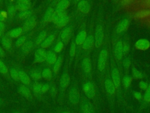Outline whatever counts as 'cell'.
I'll list each match as a JSON object with an SVG mask.
<instances>
[{
	"mask_svg": "<svg viewBox=\"0 0 150 113\" xmlns=\"http://www.w3.org/2000/svg\"><path fill=\"white\" fill-rule=\"evenodd\" d=\"M69 18L65 11L55 10L53 22L59 27L65 26L69 22Z\"/></svg>",
	"mask_w": 150,
	"mask_h": 113,
	"instance_id": "cell-1",
	"label": "cell"
},
{
	"mask_svg": "<svg viewBox=\"0 0 150 113\" xmlns=\"http://www.w3.org/2000/svg\"><path fill=\"white\" fill-rule=\"evenodd\" d=\"M94 39L95 46L96 48H99L101 45L104 39L103 28L102 26L100 24H97L96 26Z\"/></svg>",
	"mask_w": 150,
	"mask_h": 113,
	"instance_id": "cell-2",
	"label": "cell"
},
{
	"mask_svg": "<svg viewBox=\"0 0 150 113\" xmlns=\"http://www.w3.org/2000/svg\"><path fill=\"white\" fill-rule=\"evenodd\" d=\"M107 56H108V52L107 49H103L100 51L98 55V61H97V68L99 71H103L105 69Z\"/></svg>",
	"mask_w": 150,
	"mask_h": 113,
	"instance_id": "cell-3",
	"label": "cell"
},
{
	"mask_svg": "<svg viewBox=\"0 0 150 113\" xmlns=\"http://www.w3.org/2000/svg\"><path fill=\"white\" fill-rule=\"evenodd\" d=\"M83 89L85 95L87 96V98L90 99H93L96 94L95 88L93 84L90 81L86 82L83 86Z\"/></svg>",
	"mask_w": 150,
	"mask_h": 113,
	"instance_id": "cell-4",
	"label": "cell"
},
{
	"mask_svg": "<svg viewBox=\"0 0 150 113\" xmlns=\"http://www.w3.org/2000/svg\"><path fill=\"white\" fill-rule=\"evenodd\" d=\"M72 32L73 27L71 26H68L63 29L60 35L61 40L63 44H67L69 42L71 36Z\"/></svg>",
	"mask_w": 150,
	"mask_h": 113,
	"instance_id": "cell-5",
	"label": "cell"
},
{
	"mask_svg": "<svg viewBox=\"0 0 150 113\" xmlns=\"http://www.w3.org/2000/svg\"><path fill=\"white\" fill-rule=\"evenodd\" d=\"M36 24V21L35 17L33 16H30L25 21L23 27L22 28L23 32H26L31 31L35 26Z\"/></svg>",
	"mask_w": 150,
	"mask_h": 113,
	"instance_id": "cell-6",
	"label": "cell"
},
{
	"mask_svg": "<svg viewBox=\"0 0 150 113\" xmlns=\"http://www.w3.org/2000/svg\"><path fill=\"white\" fill-rule=\"evenodd\" d=\"M69 99L70 102L73 105H76L79 102L80 95L78 91L75 88H71L69 91Z\"/></svg>",
	"mask_w": 150,
	"mask_h": 113,
	"instance_id": "cell-7",
	"label": "cell"
},
{
	"mask_svg": "<svg viewBox=\"0 0 150 113\" xmlns=\"http://www.w3.org/2000/svg\"><path fill=\"white\" fill-rule=\"evenodd\" d=\"M47 52L43 48L38 49L35 52V62L40 63L46 60Z\"/></svg>",
	"mask_w": 150,
	"mask_h": 113,
	"instance_id": "cell-8",
	"label": "cell"
},
{
	"mask_svg": "<svg viewBox=\"0 0 150 113\" xmlns=\"http://www.w3.org/2000/svg\"><path fill=\"white\" fill-rule=\"evenodd\" d=\"M31 6V3L28 0H21L16 2L15 5V8L16 9L20 11H23L28 10L30 9Z\"/></svg>",
	"mask_w": 150,
	"mask_h": 113,
	"instance_id": "cell-9",
	"label": "cell"
},
{
	"mask_svg": "<svg viewBox=\"0 0 150 113\" xmlns=\"http://www.w3.org/2000/svg\"><path fill=\"white\" fill-rule=\"evenodd\" d=\"M135 46L138 49L145 51L150 47V42L146 39H140L135 42Z\"/></svg>",
	"mask_w": 150,
	"mask_h": 113,
	"instance_id": "cell-10",
	"label": "cell"
},
{
	"mask_svg": "<svg viewBox=\"0 0 150 113\" xmlns=\"http://www.w3.org/2000/svg\"><path fill=\"white\" fill-rule=\"evenodd\" d=\"M111 78L112 81L114 83L115 88H118L121 84V78L119 71L118 69L114 68L111 71Z\"/></svg>",
	"mask_w": 150,
	"mask_h": 113,
	"instance_id": "cell-11",
	"label": "cell"
},
{
	"mask_svg": "<svg viewBox=\"0 0 150 113\" xmlns=\"http://www.w3.org/2000/svg\"><path fill=\"white\" fill-rule=\"evenodd\" d=\"M129 25V20L127 18L122 19L116 27V32L118 34L125 31Z\"/></svg>",
	"mask_w": 150,
	"mask_h": 113,
	"instance_id": "cell-12",
	"label": "cell"
},
{
	"mask_svg": "<svg viewBox=\"0 0 150 113\" xmlns=\"http://www.w3.org/2000/svg\"><path fill=\"white\" fill-rule=\"evenodd\" d=\"M114 56L117 60H120L124 54L122 51V42L121 41H118L114 46Z\"/></svg>",
	"mask_w": 150,
	"mask_h": 113,
	"instance_id": "cell-13",
	"label": "cell"
},
{
	"mask_svg": "<svg viewBox=\"0 0 150 113\" xmlns=\"http://www.w3.org/2000/svg\"><path fill=\"white\" fill-rule=\"evenodd\" d=\"M81 113H95L93 105L88 101H84L80 105Z\"/></svg>",
	"mask_w": 150,
	"mask_h": 113,
	"instance_id": "cell-14",
	"label": "cell"
},
{
	"mask_svg": "<svg viewBox=\"0 0 150 113\" xmlns=\"http://www.w3.org/2000/svg\"><path fill=\"white\" fill-rule=\"evenodd\" d=\"M105 88L107 92L110 95H113L115 92V87L112 80L107 78L104 82Z\"/></svg>",
	"mask_w": 150,
	"mask_h": 113,
	"instance_id": "cell-15",
	"label": "cell"
},
{
	"mask_svg": "<svg viewBox=\"0 0 150 113\" xmlns=\"http://www.w3.org/2000/svg\"><path fill=\"white\" fill-rule=\"evenodd\" d=\"M94 44V36L92 35L87 36L85 41L82 44V48L85 50L90 49Z\"/></svg>",
	"mask_w": 150,
	"mask_h": 113,
	"instance_id": "cell-16",
	"label": "cell"
},
{
	"mask_svg": "<svg viewBox=\"0 0 150 113\" xmlns=\"http://www.w3.org/2000/svg\"><path fill=\"white\" fill-rule=\"evenodd\" d=\"M79 10L83 14H87L90 10V5L86 1H81L78 4Z\"/></svg>",
	"mask_w": 150,
	"mask_h": 113,
	"instance_id": "cell-17",
	"label": "cell"
},
{
	"mask_svg": "<svg viewBox=\"0 0 150 113\" xmlns=\"http://www.w3.org/2000/svg\"><path fill=\"white\" fill-rule=\"evenodd\" d=\"M150 16V9H142L138 11L134 14V18L136 19H142Z\"/></svg>",
	"mask_w": 150,
	"mask_h": 113,
	"instance_id": "cell-18",
	"label": "cell"
},
{
	"mask_svg": "<svg viewBox=\"0 0 150 113\" xmlns=\"http://www.w3.org/2000/svg\"><path fill=\"white\" fill-rule=\"evenodd\" d=\"M87 37V33L84 30L80 31L76 35L75 39V43L76 45H82Z\"/></svg>",
	"mask_w": 150,
	"mask_h": 113,
	"instance_id": "cell-19",
	"label": "cell"
},
{
	"mask_svg": "<svg viewBox=\"0 0 150 113\" xmlns=\"http://www.w3.org/2000/svg\"><path fill=\"white\" fill-rule=\"evenodd\" d=\"M19 80L23 84L25 85H30L31 84V80L29 75L23 71H19Z\"/></svg>",
	"mask_w": 150,
	"mask_h": 113,
	"instance_id": "cell-20",
	"label": "cell"
},
{
	"mask_svg": "<svg viewBox=\"0 0 150 113\" xmlns=\"http://www.w3.org/2000/svg\"><path fill=\"white\" fill-rule=\"evenodd\" d=\"M70 82V77L67 73H63L60 78V86L62 89L66 88Z\"/></svg>",
	"mask_w": 150,
	"mask_h": 113,
	"instance_id": "cell-21",
	"label": "cell"
},
{
	"mask_svg": "<svg viewBox=\"0 0 150 113\" xmlns=\"http://www.w3.org/2000/svg\"><path fill=\"white\" fill-rule=\"evenodd\" d=\"M55 11L52 8H49L47 11H46L44 17H43V21L46 22H49L53 21L54 15Z\"/></svg>",
	"mask_w": 150,
	"mask_h": 113,
	"instance_id": "cell-22",
	"label": "cell"
},
{
	"mask_svg": "<svg viewBox=\"0 0 150 113\" xmlns=\"http://www.w3.org/2000/svg\"><path fill=\"white\" fill-rule=\"evenodd\" d=\"M55 38V36L53 34L50 35H49L47 37H46L44 41L42 42V44L40 45V47L42 48H47L49 47L53 42V41L54 40Z\"/></svg>",
	"mask_w": 150,
	"mask_h": 113,
	"instance_id": "cell-23",
	"label": "cell"
},
{
	"mask_svg": "<svg viewBox=\"0 0 150 113\" xmlns=\"http://www.w3.org/2000/svg\"><path fill=\"white\" fill-rule=\"evenodd\" d=\"M70 1L68 0H62L58 2L56 6V11H65V10L69 6Z\"/></svg>",
	"mask_w": 150,
	"mask_h": 113,
	"instance_id": "cell-24",
	"label": "cell"
},
{
	"mask_svg": "<svg viewBox=\"0 0 150 113\" xmlns=\"http://www.w3.org/2000/svg\"><path fill=\"white\" fill-rule=\"evenodd\" d=\"M82 66H83V70L87 74L90 72L91 69V64L90 59L88 57L84 58L82 62Z\"/></svg>",
	"mask_w": 150,
	"mask_h": 113,
	"instance_id": "cell-25",
	"label": "cell"
},
{
	"mask_svg": "<svg viewBox=\"0 0 150 113\" xmlns=\"http://www.w3.org/2000/svg\"><path fill=\"white\" fill-rule=\"evenodd\" d=\"M57 59V57L54 52L52 51H49L47 52L46 60L49 64H54L56 61Z\"/></svg>",
	"mask_w": 150,
	"mask_h": 113,
	"instance_id": "cell-26",
	"label": "cell"
},
{
	"mask_svg": "<svg viewBox=\"0 0 150 113\" xmlns=\"http://www.w3.org/2000/svg\"><path fill=\"white\" fill-rule=\"evenodd\" d=\"M19 92L25 98H29L31 95V92L29 88L25 85H22L19 88Z\"/></svg>",
	"mask_w": 150,
	"mask_h": 113,
	"instance_id": "cell-27",
	"label": "cell"
},
{
	"mask_svg": "<svg viewBox=\"0 0 150 113\" xmlns=\"http://www.w3.org/2000/svg\"><path fill=\"white\" fill-rule=\"evenodd\" d=\"M1 42H2V46H4V48L5 49L8 50L11 48L12 40H11V38L9 36L6 35V36H3L1 39Z\"/></svg>",
	"mask_w": 150,
	"mask_h": 113,
	"instance_id": "cell-28",
	"label": "cell"
},
{
	"mask_svg": "<svg viewBox=\"0 0 150 113\" xmlns=\"http://www.w3.org/2000/svg\"><path fill=\"white\" fill-rule=\"evenodd\" d=\"M22 32L23 30L22 28H16L9 31L7 35L10 38H18L21 36Z\"/></svg>",
	"mask_w": 150,
	"mask_h": 113,
	"instance_id": "cell-29",
	"label": "cell"
},
{
	"mask_svg": "<svg viewBox=\"0 0 150 113\" xmlns=\"http://www.w3.org/2000/svg\"><path fill=\"white\" fill-rule=\"evenodd\" d=\"M33 42L31 40L26 41V42L21 46L22 48V51L24 54L28 53L33 48Z\"/></svg>",
	"mask_w": 150,
	"mask_h": 113,
	"instance_id": "cell-30",
	"label": "cell"
},
{
	"mask_svg": "<svg viewBox=\"0 0 150 113\" xmlns=\"http://www.w3.org/2000/svg\"><path fill=\"white\" fill-rule=\"evenodd\" d=\"M46 35H47V33L46 31H41L36 37V39L35 41L36 45H40L42 42L44 41V39L46 38Z\"/></svg>",
	"mask_w": 150,
	"mask_h": 113,
	"instance_id": "cell-31",
	"label": "cell"
},
{
	"mask_svg": "<svg viewBox=\"0 0 150 113\" xmlns=\"http://www.w3.org/2000/svg\"><path fill=\"white\" fill-rule=\"evenodd\" d=\"M29 75L34 80H38L42 77V72L38 69H33L29 72Z\"/></svg>",
	"mask_w": 150,
	"mask_h": 113,
	"instance_id": "cell-32",
	"label": "cell"
},
{
	"mask_svg": "<svg viewBox=\"0 0 150 113\" xmlns=\"http://www.w3.org/2000/svg\"><path fill=\"white\" fill-rule=\"evenodd\" d=\"M62 61H63V58L62 56H59L56 61L55 62V63L54 64V65H53V71H54V72L55 74H57L60 67H61V65H62Z\"/></svg>",
	"mask_w": 150,
	"mask_h": 113,
	"instance_id": "cell-33",
	"label": "cell"
},
{
	"mask_svg": "<svg viewBox=\"0 0 150 113\" xmlns=\"http://www.w3.org/2000/svg\"><path fill=\"white\" fill-rule=\"evenodd\" d=\"M32 11L30 9L23 11H21L20 13L19 14L18 17L20 19H27L28 18L31 16L32 15Z\"/></svg>",
	"mask_w": 150,
	"mask_h": 113,
	"instance_id": "cell-34",
	"label": "cell"
},
{
	"mask_svg": "<svg viewBox=\"0 0 150 113\" xmlns=\"http://www.w3.org/2000/svg\"><path fill=\"white\" fill-rule=\"evenodd\" d=\"M42 77L47 81H50L52 78V72L49 68H45L42 72Z\"/></svg>",
	"mask_w": 150,
	"mask_h": 113,
	"instance_id": "cell-35",
	"label": "cell"
},
{
	"mask_svg": "<svg viewBox=\"0 0 150 113\" xmlns=\"http://www.w3.org/2000/svg\"><path fill=\"white\" fill-rule=\"evenodd\" d=\"M42 86V84L41 83H39V82L34 83L33 86V89L36 96L39 97L41 95Z\"/></svg>",
	"mask_w": 150,
	"mask_h": 113,
	"instance_id": "cell-36",
	"label": "cell"
},
{
	"mask_svg": "<svg viewBox=\"0 0 150 113\" xmlns=\"http://www.w3.org/2000/svg\"><path fill=\"white\" fill-rule=\"evenodd\" d=\"M132 79V78L131 76L128 75H124V77L122 78V84H123L124 87L125 88L128 87L131 85Z\"/></svg>",
	"mask_w": 150,
	"mask_h": 113,
	"instance_id": "cell-37",
	"label": "cell"
},
{
	"mask_svg": "<svg viewBox=\"0 0 150 113\" xmlns=\"http://www.w3.org/2000/svg\"><path fill=\"white\" fill-rule=\"evenodd\" d=\"M132 77L135 79H142L144 77L143 74L135 68L132 69Z\"/></svg>",
	"mask_w": 150,
	"mask_h": 113,
	"instance_id": "cell-38",
	"label": "cell"
},
{
	"mask_svg": "<svg viewBox=\"0 0 150 113\" xmlns=\"http://www.w3.org/2000/svg\"><path fill=\"white\" fill-rule=\"evenodd\" d=\"M10 75L11 78L15 81H19V71L15 68H11L10 69Z\"/></svg>",
	"mask_w": 150,
	"mask_h": 113,
	"instance_id": "cell-39",
	"label": "cell"
},
{
	"mask_svg": "<svg viewBox=\"0 0 150 113\" xmlns=\"http://www.w3.org/2000/svg\"><path fill=\"white\" fill-rule=\"evenodd\" d=\"M26 35H22V36H19L15 42L16 46L18 47L22 46L26 42Z\"/></svg>",
	"mask_w": 150,
	"mask_h": 113,
	"instance_id": "cell-40",
	"label": "cell"
},
{
	"mask_svg": "<svg viewBox=\"0 0 150 113\" xmlns=\"http://www.w3.org/2000/svg\"><path fill=\"white\" fill-rule=\"evenodd\" d=\"M76 44L74 41H73L70 46L69 49V54L71 57H73L76 54Z\"/></svg>",
	"mask_w": 150,
	"mask_h": 113,
	"instance_id": "cell-41",
	"label": "cell"
},
{
	"mask_svg": "<svg viewBox=\"0 0 150 113\" xmlns=\"http://www.w3.org/2000/svg\"><path fill=\"white\" fill-rule=\"evenodd\" d=\"M64 46V44L62 42V41H59L55 45L54 48V51L56 53H59L61 52V51L63 49Z\"/></svg>",
	"mask_w": 150,
	"mask_h": 113,
	"instance_id": "cell-42",
	"label": "cell"
},
{
	"mask_svg": "<svg viewBox=\"0 0 150 113\" xmlns=\"http://www.w3.org/2000/svg\"><path fill=\"white\" fill-rule=\"evenodd\" d=\"M144 99L147 102H150V84L148 85L147 89L145 90V92L144 95Z\"/></svg>",
	"mask_w": 150,
	"mask_h": 113,
	"instance_id": "cell-43",
	"label": "cell"
},
{
	"mask_svg": "<svg viewBox=\"0 0 150 113\" xmlns=\"http://www.w3.org/2000/svg\"><path fill=\"white\" fill-rule=\"evenodd\" d=\"M8 68L6 65L0 59V73L6 74L8 72Z\"/></svg>",
	"mask_w": 150,
	"mask_h": 113,
	"instance_id": "cell-44",
	"label": "cell"
},
{
	"mask_svg": "<svg viewBox=\"0 0 150 113\" xmlns=\"http://www.w3.org/2000/svg\"><path fill=\"white\" fill-rule=\"evenodd\" d=\"M16 8L13 5H11L8 8V13L11 16H13L16 12Z\"/></svg>",
	"mask_w": 150,
	"mask_h": 113,
	"instance_id": "cell-45",
	"label": "cell"
},
{
	"mask_svg": "<svg viewBox=\"0 0 150 113\" xmlns=\"http://www.w3.org/2000/svg\"><path fill=\"white\" fill-rule=\"evenodd\" d=\"M122 45L123 54H127L128 52V51L129 49V44L126 41H124L123 42H122Z\"/></svg>",
	"mask_w": 150,
	"mask_h": 113,
	"instance_id": "cell-46",
	"label": "cell"
},
{
	"mask_svg": "<svg viewBox=\"0 0 150 113\" xmlns=\"http://www.w3.org/2000/svg\"><path fill=\"white\" fill-rule=\"evenodd\" d=\"M123 65L125 68H129L131 65V60L130 58L127 57L125 58L123 61Z\"/></svg>",
	"mask_w": 150,
	"mask_h": 113,
	"instance_id": "cell-47",
	"label": "cell"
},
{
	"mask_svg": "<svg viewBox=\"0 0 150 113\" xmlns=\"http://www.w3.org/2000/svg\"><path fill=\"white\" fill-rule=\"evenodd\" d=\"M139 87L142 90H146L148 87V84L144 81H141L139 83Z\"/></svg>",
	"mask_w": 150,
	"mask_h": 113,
	"instance_id": "cell-48",
	"label": "cell"
},
{
	"mask_svg": "<svg viewBox=\"0 0 150 113\" xmlns=\"http://www.w3.org/2000/svg\"><path fill=\"white\" fill-rule=\"evenodd\" d=\"M49 89V85L47 84H42V88H41V94L46 92Z\"/></svg>",
	"mask_w": 150,
	"mask_h": 113,
	"instance_id": "cell-49",
	"label": "cell"
},
{
	"mask_svg": "<svg viewBox=\"0 0 150 113\" xmlns=\"http://www.w3.org/2000/svg\"><path fill=\"white\" fill-rule=\"evenodd\" d=\"M133 94H134V97H135L137 99H138V100L141 99L142 98V97L141 93L139 92H138V91H135V92H134Z\"/></svg>",
	"mask_w": 150,
	"mask_h": 113,
	"instance_id": "cell-50",
	"label": "cell"
},
{
	"mask_svg": "<svg viewBox=\"0 0 150 113\" xmlns=\"http://www.w3.org/2000/svg\"><path fill=\"white\" fill-rule=\"evenodd\" d=\"M4 28H5V25H4V23L0 21V32L1 33L3 32V31L4 30Z\"/></svg>",
	"mask_w": 150,
	"mask_h": 113,
	"instance_id": "cell-51",
	"label": "cell"
},
{
	"mask_svg": "<svg viewBox=\"0 0 150 113\" xmlns=\"http://www.w3.org/2000/svg\"><path fill=\"white\" fill-rule=\"evenodd\" d=\"M133 1H121V3L123 5H129Z\"/></svg>",
	"mask_w": 150,
	"mask_h": 113,
	"instance_id": "cell-52",
	"label": "cell"
},
{
	"mask_svg": "<svg viewBox=\"0 0 150 113\" xmlns=\"http://www.w3.org/2000/svg\"><path fill=\"white\" fill-rule=\"evenodd\" d=\"M5 55V54L4 49L0 46V56L1 57H4Z\"/></svg>",
	"mask_w": 150,
	"mask_h": 113,
	"instance_id": "cell-53",
	"label": "cell"
},
{
	"mask_svg": "<svg viewBox=\"0 0 150 113\" xmlns=\"http://www.w3.org/2000/svg\"><path fill=\"white\" fill-rule=\"evenodd\" d=\"M50 92H51V94L53 95H55L56 94V88L54 87H52L51 88V89H50Z\"/></svg>",
	"mask_w": 150,
	"mask_h": 113,
	"instance_id": "cell-54",
	"label": "cell"
},
{
	"mask_svg": "<svg viewBox=\"0 0 150 113\" xmlns=\"http://www.w3.org/2000/svg\"><path fill=\"white\" fill-rule=\"evenodd\" d=\"M11 113H23V112L21 109H15L12 111Z\"/></svg>",
	"mask_w": 150,
	"mask_h": 113,
	"instance_id": "cell-55",
	"label": "cell"
},
{
	"mask_svg": "<svg viewBox=\"0 0 150 113\" xmlns=\"http://www.w3.org/2000/svg\"><path fill=\"white\" fill-rule=\"evenodd\" d=\"M4 20V17L3 16V15L2 14V13L0 12V21L2 22Z\"/></svg>",
	"mask_w": 150,
	"mask_h": 113,
	"instance_id": "cell-56",
	"label": "cell"
},
{
	"mask_svg": "<svg viewBox=\"0 0 150 113\" xmlns=\"http://www.w3.org/2000/svg\"><path fill=\"white\" fill-rule=\"evenodd\" d=\"M3 103H4V100L0 98V107L3 104Z\"/></svg>",
	"mask_w": 150,
	"mask_h": 113,
	"instance_id": "cell-57",
	"label": "cell"
},
{
	"mask_svg": "<svg viewBox=\"0 0 150 113\" xmlns=\"http://www.w3.org/2000/svg\"><path fill=\"white\" fill-rule=\"evenodd\" d=\"M61 113H71V112H70L69 111H63V112H62Z\"/></svg>",
	"mask_w": 150,
	"mask_h": 113,
	"instance_id": "cell-58",
	"label": "cell"
},
{
	"mask_svg": "<svg viewBox=\"0 0 150 113\" xmlns=\"http://www.w3.org/2000/svg\"><path fill=\"white\" fill-rule=\"evenodd\" d=\"M147 3L149 4V5H150V1H148L147 2Z\"/></svg>",
	"mask_w": 150,
	"mask_h": 113,
	"instance_id": "cell-59",
	"label": "cell"
},
{
	"mask_svg": "<svg viewBox=\"0 0 150 113\" xmlns=\"http://www.w3.org/2000/svg\"><path fill=\"white\" fill-rule=\"evenodd\" d=\"M1 32H0V36H1Z\"/></svg>",
	"mask_w": 150,
	"mask_h": 113,
	"instance_id": "cell-60",
	"label": "cell"
},
{
	"mask_svg": "<svg viewBox=\"0 0 150 113\" xmlns=\"http://www.w3.org/2000/svg\"><path fill=\"white\" fill-rule=\"evenodd\" d=\"M0 2H1V1H0Z\"/></svg>",
	"mask_w": 150,
	"mask_h": 113,
	"instance_id": "cell-61",
	"label": "cell"
}]
</instances>
